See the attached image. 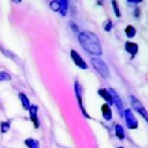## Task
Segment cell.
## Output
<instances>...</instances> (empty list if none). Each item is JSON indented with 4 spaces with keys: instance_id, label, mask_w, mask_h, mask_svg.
Instances as JSON below:
<instances>
[{
    "instance_id": "6da1fadb",
    "label": "cell",
    "mask_w": 148,
    "mask_h": 148,
    "mask_svg": "<svg viewBox=\"0 0 148 148\" xmlns=\"http://www.w3.org/2000/svg\"><path fill=\"white\" fill-rule=\"evenodd\" d=\"M79 42L81 46L94 56H101L102 54V47L98 37L90 31H82L79 35Z\"/></svg>"
},
{
    "instance_id": "7a4b0ae2",
    "label": "cell",
    "mask_w": 148,
    "mask_h": 148,
    "mask_svg": "<svg viewBox=\"0 0 148 148\" xmlns=\"http://www.w3.org/2000/svg\"><path fill=\"white\" fill-rule=\"evenodd\" d=\"M91 64L95 67V69L99 73L101 76H103V77H108L109 76L108 66L105 65V62L103 60H101L99 58H91Z\"/></svg>"
},
{
    "instance_id": "3957f363",
    "label": "cell",
    "mask_w": 148,
    "mask_h": 148,
    "mask_svg": "<svg viewBox=\"0 0 148 148\" xmlns=\"http://www.w3.org/2000/svg\"><path fill=\"white\" fill-rule=\"evenodd\" d=\"M130 99H131V103H132L133 109H134L138 113H140V116H142L146 121H148V111H147V110L145 109V106L140 103V101H138L134 96H131Z\"/></svg>"
},
{
    "instance_id": "277c9868",
    "label": "cell",
    "mask_w": 148,
    "mask_h": 148,
    "mask_svg": "<svg viewBox=\"0 0 148 148\" xmlns=\"http://www.w3.org/2000/svg\"><path fill=\"white\" fill-rule=\"evenodd\" d=\"M124 116H125V120H126V125L130 130H135L138 128V120L134 117L133 112L131 109H126L124 110Z\"/></svg>"
},
{
    "instance_id": "5b68a950",
    "label": "cell",
    "mask_w": 148,
    "mask_h": 148,
    "mask_svg": "<svg viewBox=\"0 0 148 148\" xmlns=\"http://www.w3.org/2000/svg\"><path fill=\"white\" fill-rule=\"evenodd\" d=\"M74 89H75V95H76L77 103H79V106H80V109H81L82 114H84L87 118H90V117H89V114L86 112L84 106H83V104H82V86H81L77 81H75V82H74Z\"/></svg>"
},
{
    "instance_id": "8992f818",
    "label": "cell",
    "mask_w": 148,
    "mask_h": 148,
    "mask_svg": "<svg viewBox=\"0 0 148 148\" xmlns=\"http://www.w3.org/2000/svg\"><path fill=\"white\" fill-rule=\"evenodd\" d=\"M71 57H72L73 61L75 62V65H76L77 67H80V68H82V69H87V68H88V65L86 64V61L81 58V56H80L75 50H72V51H71Z\"/></svg>"
},
{
    "instance_id": "52a82bcc",
    "label": "cell",
    "mask_w": 148,
    "mask_h": 148,
    "mask_svg": "<svg viewBox=\"0 0 148 148\" xmlns=\"http://www.w3.org/2000/svg\"><path fill=\"white\" fill-rule=\"evenodd\" d=\"M109 92H110V95L112 96V101H113V104H116L117 105V108H118V110H119V114L121 116V114H124V108H123V103H121V99L119 98V96H118V94L113 90V89H109Z\"/></svg>"
},
{
    "instance_id": "ba28073f",
    "label": "cell",
    "mask_w": 148,
    "mask_h": 148,
    "mask_svg": "<svg viewBox=\"0 0 148 148\" xmlns=\"http://www.w3.org/2000/svg\"><path fill=\"white\" fill-rule=\"evenodd\" d=\"M29 114H30V119L34 123L35 128L39 127V121H38V117H37V112H38V106L37 105H30L29 108Z\"/></svg>"
},
{
    "instance_id": "9c48e42d",
    "label": "cell",
    "mask_w": 148,
    "mask_h": 148,
    "mask_svg": "<svg viewBox=\"0 0 148 148\" xmlns=\"http://www.w3.org/2000/svg\"><path fill=\"white\" fill-rule=\"evenodd\" d=\"M101 112H102V116L105 120H111L112 119V111H111V108L110 105H108L106 103H104L102 106H101Z\"/></svg>"
},
{
    "instance_id": "30bf717a",
    "label": "cell",
    "mask_w": 148,
    "mask_h": 148,
    "mask_svg": "<svg viewBox=\"0 0 148 148\" xmlns=\"http://www.w3.org/2000/svg\"><path fill=\"white\" fill-rule=\"evenodd\" d=\"M125 50L130 53V54H132V56H135L136 53H138V50H139V47H138V44L136 43H132V42H126V44H125Z\"/></svg>"
},
{
    "instance_id": "8fae6325",
    "label": "cell",
    "mask_w": 148,
    "mask_h": 148,
    "mask_svg": "<svg viewBox=\"0 0 148 148\" xmlns=\"http://www.w3.org/2000/svg\"><path fill=\"white\" fill-rule=\"evenodd\" d=\"M98 95L99 96H102L105 101H106V104L108 105H110V104H113V101H112V96L110 95V92H109V90H106V89H98Z\"/></svg>"
},
{
    "instance_id": "7c38bea8",
    "label": "cell",
    "mask_w": 148,
    "mask_h": 148,
    "mask_svg": "<svg viewBox=\"0 0 148 148\" xmlns=\"http://www.w3.org/2000/svg\"><path fill=\"white\" fill-rule=\"evenodd\" d=\"M18 98H20L21 104H22V106L24 108V110H29V108H30L31 104H30V101H29L28 96H27L25 94L21 92V94H18Z\"/></svg>"
},
{
    "instance_id": "4fadbf2b",
    "label": "cell",
    "mask_w": 148,
    "mask_h": 148,
    "mask_svg": "<svg viewBox=\"0 0 148 148\" xmlns=\"http://www.w3.org/2000/svg\"><path fill=\"white\" fill-rule=\"evenodd\" d=\"M114 132H116V135H117L118 139H120V140H124V139H125V132H124V128H123L121 125L116 124V126H114Z\"/></svg>"
},
{
    "instance_id": "5bb4252c",
    "label": "cell",
    "mask_w": 148,
    "mask_h": 148,
    "mask_svg": "<svg viewBox=\"0 0 148 148\" xmlns=\"http://www.w3.org/2000/svg\"><path fill=\"white\" fill-rule=\"evenodd\" d=\"M24 143L27 145L28 148H39V142L37 140H35V139H31V138L27 139L24 141Z\"/></svg>"
},
{
    "instance_id": "9a60e30c",
    "label": "cell",
    "mask_w": 148,
    "mask_h": 148,
    "mask_svg": "<svg viewBox=\"0 0 148 148\" xmlns=\"http://www.w3.org/2000/svg\"><path fill=\"white\" fill-rule=\"evenodd\" d=\"M125 34H126V36L127 37H130V38H132V37H134L135 36V34H136V30H135V28L133 27V25H127L126 27V29H125Z\"/></svg>"
},
{
    "instance_id": "2e32d148",
    "label": "cell",
    "mask_w": 148,
    "mask_h": 148,
    "mask_svg": "<svg viewBox=\"0 0 148 148\" xmlns=\"http://www.w3.org/2000/svg\"><path fill=\"white\" fill-rule=\"evenodd\" d=\"M67 5H68V2L66 0H60V9H59V13L62 16H65L67 14Z\"/></svg>"
},
{
    "instance_id": "e0dca14e",
    "label": "cell",
    "mask_w": 148,
    "mask_h": 148,
    "mask_svg": "<svg viewBox=\"0 0 148 148\" xmlns=\"http://www.w3.org/2000/svg\"><path fill=\"white\" fill-rule=\"evenodd\" d=\"M0 50H1V52H2L7 58H9V59H12V60H14V61H15V60H17L16 56H15L13 52H10V51H8V50H5V49H3V46H1V45H0Z\"/></svg>"
},
{
    "instance_id": "ac0fdd59",
    "label": "cell",
    "mask_w": 148,
    "mask_h": 148,
    "mask_svg": "<svg viewBox=\"0 0 148 148\" xmlns=\"http://www.w3.org/2000/svg\"><path fill=\"white\" fill-rule=\"evenodd\" d=\"M50 8L54 12H59L60 9V1H51L50 2Z\"/></svg>"
},
{
    "instance_id": "d6986e66",
    "label": "cell",
    "mask_w": 148,
    "mask_h": 148,
    "mask_svg": "<svg viewBox=\"0 0 148 148\" xmlns=\"http://www.w3.org/2000/svg\"><path fill=\"white\" fill-rule=\"evenodd\" d=\"M9 127H10V124H9V121H2V123L0 124L1 133H6V132H8Z\"/></svg>"
},
{
    "instance_id": "ffe728a7",
    "label": "cell",
    "mask_w": 148,
    "mask_h": 148,
    "mask_svg": "<svg viewBox=\"0 0 148 148\" xmlns=\"http://www.w3.org/2000/svg\"><path fill=\"white\" fill-rule=\"evenodd\" d=\"M12 77L7 72H0V81H9Z\"/></svg>"
},
{
    "instance_id": "44dd1931",
    "label": "cell",
    "mask_w": 148,
    "mask_h": 148,
    "mask_svg": "<svg viewBox=\"0 0 148 148\" xmlns=\"http://www.w3.org/2000/svg\"><path fill=\"white\" fill-rule=\"evenodd\" d=\"M103 27H104V30H105V31H110V30L112 29V21H111L110 18H109V20H106V21L104 22Z\"/></svg>"
},
{
    "instance_id": "7402d4cb",
    "label": "cell",
    "mask_w": 148,
    "mask_h": 148,
    "mask_svg": "<svg viewBox=\"0 0 148 148\" xmlns=\"http://www.w3.org/2000/svg\"><path fill=\"white\" fill-rule=\"evenodd\" d=\"M111 3H112V6H113V10H114L116 16H117V17H119V16H120V12H119V8H118V3H117V1H112Z\"/></svg>"
},
{
    "instance_id": "603a6c76",
    "label": "cell",
    "mask_w": 148,
    "mask_h": 148,
    "mask_svg": "<svg viewBox=\"0 0 148 148\" xmlns=\"http://www.w3.org/2000/svg\"><path fill=\"white\" fill-rule=\"evenodd\" d=\"M139 16H140V8H135L134 9V17L138 18Z\"/></svg>"
},
{
    "instance_id": "cb8c5ba5",
    "label": "cell",
    "mask_w": 148,
    "mask_h": 148,
    "mask_svg": "<svg viewBox=\"0 0 148 148\" xmlns=\"http://www.w3.org/2000/svg\"><path fill=\"white\" fill-rule=\"evenodd\" d=\"M127 2H128V3H140L141 0H128Z\"/></svg>"
},
{
    "instance_id": "d4e9b609",
    "label": "cell",
    "mask_w": 148,
    "mask_h": 148,
    "mask_svg": "<svg viewBox=\"0 0 148 148\" xmlns=\"http://www.w3.org/2000/svg\"><path fill=\"white\" fill-rule=\"evenodd\" d=\"M118 148H124V147H118Z\"/></svg>"
}]
</instances>
